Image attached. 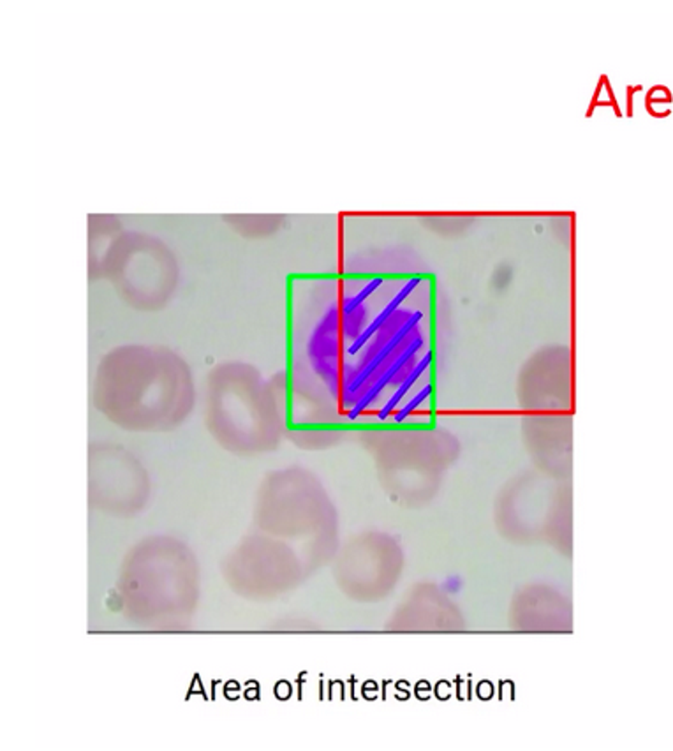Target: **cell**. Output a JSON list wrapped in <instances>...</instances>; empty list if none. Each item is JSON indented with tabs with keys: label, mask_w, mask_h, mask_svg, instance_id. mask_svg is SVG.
Segmentation results:
<instances>
[{
	"label": "cell",
	"mask_w": 673,
	"mask_h": 751,
	"mask_svg": "<svg viewBox=\"0 0 673 751\" xmlns=\"http://www.w3.org/2000/svg\"><path fill=\"white\" fill-rule=\"evenodd\" d=\"M418 283H420V277H413V279H409V281H407V283L404 284V286H402V290L398 291L397 295H395L393 300H391L390 304H388L386 307H384V309L381 311V314H379V316H375L374 320H372V323L368 324L367 328H365L364 333H361V336L358 337V339H356L355 343H352L351 346L348 347L349 355H356V353H358V351H360L361 347H364L365 344L368 343V339H372V337H374L375 333H377V330H381V328H383L384 324H386V321L390 320L391 316H393L398 305H400L402 302H404V298H406L407 295H409L411 291H413L414 288H416Z\"/></svg>",
	"instance_id": "6da1fadb"
},
{
	"label": "cell",
	"mask_w": 673,
	"mask_h": 751,
	"mask_svg": "<svg viewBox=\"0 0 673 751\" xmlns=\"http://www.w3.org/2000/svg\"><path fill=\"white\" fill-rule=\"evenodd\" d=\"M430 392H432V386H430V385H427L423 390H420V393H418V395L414 397L413 401H411L407 406H404V408H402L400 411H398L397 415H395V422H404V420H406V416H409L411 413H413L414 409H416L418 406H420L421 402H423L425 399H427V397L430 395Z\"/></svg>",
	"instance_id": "3957f363"
},
{
	"label": "cell",
	"mask_w": 673,
	"mask_h": 751,
	"mask_svg": "<svg viewBox=\"0 0 673 751\" xmlns=\"http://www.w3.org/2000/svg\"><path fill=\"white\" fill-rule=\"evenodd\" d=\"M430 360H432V355H430V353H427V355H425L423 358H421L420 362H418L416 365L413 367V370H411V372L407 374V378L400 383V386H398L397 392H395L393 395H391L390 401H388L386 404H384V408L381 409V411H379V415H377L379 420H386L388 416L391 415V411H393V409L398 406V402L402 401V397H404L407 392H409V388L414 385V381H416V379L420 378V376L425 372V370L429 369Z\"/></svg>",
	"instance_id": "7a4b0ae2"
},
{
	"label": "cell",
	"mask_w": 673,
	"mask_h": 751,
	"mask_svg": "<svg viewBox=\"0 0 673 751\" xmlns=\"http://www.w3.org/2000/svg\"><path fill=\"white\" fill-rule=\"evenodd\" d=\"M460 588H462V580H460L459 577H452V579H448L446 582H444V589H446L448 593H457Z\"/></svg>",
	"instance_id": "277c9868"
}]
</instances>
